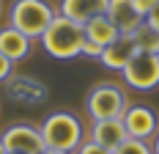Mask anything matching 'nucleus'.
Returning <instances> with one entry per match:
<instances>
[{
    "mask_svg": "<svg viewBox=\"0 0 159 154\" xmlns=\"http://www.w3.org/2000/svg\"><path fill=\"white\" fill-rule=\"evenodd\" d=\"M41 44L52 58L58 61H69L82 55V44H85V28L80 22H71L69 17L55 14V19L49 22V28L41 36Z\"/></svg>",
    "mask_w": 159,
    "mask_h": 154,
    "instance_id": "nucleus-1",
    "label": "nucleus"
},
{
    "mask_svg": "<svg viewBox=\"0 0 159 154\" xmlns=\"http://www.w3.org/2000/svg\"><path fill=\"white\" fill-rule=\"evenodd\" d=\"M41 129V138H44V146L52 149V152H77L80 143H82V124H80L77 116L71 113H52L44 118V124L39 127Z\"/></svg>",
    "mask_w": 159,
    "mask_h": 154,
    "instance_id": "nucleus-2",
    "label": "nucleus"
},
{
    "mask_svg": "<svg viewBox=\"0 0 159 154\" xmlns=\"http://www.w3.org/2000/svg\"><path fill=\"white\" fill-rule=\"evenodd\" d=\"M52 19H55V11L44 0H16L8 14L11 28L25 33L28 39H41Z\"/></svg>",
    "mask_w": 159,
    "mask_h": 154,
    "instance_id": "nucleus-3",
    "label": "nucleus"
},
{
    "mask_svg": "<svg viewBox=\"0 0 159 154\" xmlns=\"http://www.w3.org/2000/svg\"><path fill=\"white\" fill-rule=\"evenodd\" d=\"M88 116L93 121H107V118H121L126 105V94L121 91V85L115 83H99L91 88L88 99H85Z\"/></svg>",
    "mask_w": 159,
    "mask_h": 154,
    "instance_id": "nucleus-4",
    "label": "nucleus"
},
{
    "mask_svg": "<svg viewBox=\"0 0 159 154\" xmlns=\"http://www.w3.org/2000/svg\"><path fill=\"white\" fill-rule=\"evenodd\" d=\"M124 80L126 85L137 91H151L159 85V55L157 52H134V58L124 66Z\"/></svg>",
    "mask_w": 159,
    "mask_h": 154,
    "instance_id": "nucleus-5",
    "label": "nucleus"
},
{
    "mask_svg": "<svg viewBox=\"0 0 159 154\" xmlns=\"http://www.w3.org/2000/svg\"><path fill=\"white\" fill-rule=\"evenodd\" d=\"M0 143L6 152H14V154H41L47 149L44 138H41V129L33 124H11L0 135Z\"/></svg>",
    "mask_w": 159,
    "mask_h": 154,
    "instance_id": "nucleus-6",
    "label": "nucleus"
},
{
    "mask_svg": "<svg viewBox=\"0 0 159 154\" xmlns=\"http://www.w3.org/2000/svg\"><path fill=\"white\" fill-rule=\"evenodd\" d=\"M121 121L126 127L129 138L148 140L157 132V116H154V110L145 108V105H129V108L124 110V116H121Z\"/></svg>",
    "mask_w": 159,
    "mask_h": 154,
    "instance_id": "nucleus-7",
    "label": "nucleus"
},
{
    "mask_svg": "<svg viewBox=\"0 0 159 154\" xmlns=\"http://www.w3.org/2000/svg\"><path fill=\"white\" fill-rule=\"evenodd\" d=\"M107 17H110L112 25L118 28L121 36H132V33L145 22L143 17L137 14V8L132 6V0H110V6H107Z\"/></svg>",
    "mask_w": 159,
    "mask_h": 154,
    "instance_id": "nucleus-8",
    "label": "nucleus"
},
{
    "mask_svg": "<svg viewBox=\"0 0 159 154\" xmlns=\"http://www.w3.org/2000/svg\"><path fill=\"white\" fill-rule=\"evenodd\" d=\"M134 52H137V47L132 41V36H118L112 44H107L102 50L99 61L104 63L107 69H112V72H124V66L134 58Z\"/></svg>",
    "mask_w": 159,
    "mask_h": 154,
    "instance_id": "nucleus-9",
    "label": "nucleus"
},
{
    "mask_svg": "<svg viewBox=\"0 0 159 154\" xmlns=\"http://www.w3.org/2000/svg\"><path fill=\"white\" fill-rule=\"evenodd\" d=\"M107 6H110V0H61V14L69 17L71 22L85 25L93 17L107 14Z\"/></svg>",
    "mask_w": 159,
    "mask_h": 154,
    "instance_id": "nucleus-10",
    "label": "nucleus"
},
{
    "mask_svg": "<svg viewBox=\"0 0 159 154\" xmlns=\"http://www.w3.org/2000/svg\"><path fill=\"white\" fill-rule=\"evenodd\" d=\"M126 127L121 118H107V121H93V129H91V140L99 143V146H104V149H110L115 152L124 140H126Z\"/></svg>",
    "mask_w": 159,
    "mask_h": 154,
    "instance_id": "nucleus-11",
    "label": "nucleus"
},
{
    "mask_svg": "<svg viewBox=\"0 0 159 154\" xmlns=\"http://www.w3.org/2000/svg\"><path fill=\"white\" fill-rule=\"evenodd\" d=\"M30 41L33 39H28L25 33H19L16 28H11V25L0 31V52H3L8 61H14V63L30 55Z\"/></svg>",
    "mask_w": 159,
    "mask_h": 154,
    "instance_id": "nucleus-12",
    "label": "nucleus"
},
{
    "mask_svg": "<svg viewBox=\"0 0 159 154\" xmlns=\"http://www.w3.org/2000/svg\"><path fill=\"white\" fill-rule=\"evenodd\" d=\"M82 28H85V39H88V41H93L96 47H102V50H104L107 44H112V41L121 36L118 28L110 22V17H107V14L93 17V19H91V22H85Z\"/></svg>",
    "mask_w": 159,
    "mask_h": 154,
    "instance_id": "nucleus-13",
    "label": "nucleus"
},
{
    "mask_svg": "<svg viewBox=\"0 0 159 154\" xmlns=\"http://www.w3.org/2000/svg\"><path fill=\"white\" fill-rule=\"evenodd\" d=\"M132 41H134V47H137L140 52H157L159 55V33L151 31L145 22L132 33Z\"/></svg>",
    "mask_w": 159,
    "mask_h": 154,
    "instance_id": "nucleus-14",
    "label": "nucleus"
},
{
    "mask_svg": "<svg viewBox=\"0 0 159 154\" xmlns=\"http://www.w3.org/2000/svg\"><path fill=\"white\" fill-rule=\"evenodd\" d=\"M112 154H154V149L145 143V140H137V138H126Z\"/></svg>",
    "mask_w": 159,
    "mask_h": 154,
    "instance_id": "nucleus-15",
    "label": "nucleus"
},
{
    "mask_svg": "<svg viewBox=\"0 0 159 154\" xmlns=\"http://www.w3.org/2000/svg\"><path fill=\"white\" fill-rule=\"evenodd\" d=\"M74 154H112V152L104 149V146H99V143H93V140H82Z\"/></svg>",
    "mask_w": 159,
    "mask_h": 154,
    "instance_id": "nucleus-16",
    "label": "nucleus"
},
{
    "mask_svg": "<svg viewBox=\"0 0 159 154\" xmlns=\"http://www.w3.org/2000/svg\"><path fill=\"white\" fill-rule=\"evenodd\" d=\"M11 72H14V61H8V58L0 52V83H3V80H8Z\"/></svg>",
    "mask_w": 159,
    "mask_h": 154,
    "instance_id": "nucleus-17",
    "label": "nucleus"
},
{
    "mask_svg": "<svg viewBox=\"0 0 159 154\" xmlns=\"http://www.w3.org/2000/svg\"><path fill=\"white\" fill-rule=\"evenodd\" d=\"M157 3H159V0H132V6L137 8V14L143 17V19H145V14H148V11H151Z\"/></svg>",
    "mask_w": 159,
    "mask_h": 154,
    "instance_id": "nucleus-18",
    "label": "nucleus"
},
{
    "mask_svg": "<svg viewBox=\"0 0 159 154\" xmlns=\"http://www.w3.org/2000/svg\"><path fill=\"white\" fill-rule=\"evenodd\" d=\"M145 25H148L151 31H157V33H159V3L151 8V11H148V14H145Z\"/></svg>",
    "mask_w": 159,
    "mask_h": 154,
    "instance_id": "nucleus-19",
    "label": "nucleus"
},
{
    "mask_svg": "<svg viewBox=\"0 0 159 154\" xmlns=\"http://www.w3.org/2000/svg\"><path fill=\"white\" fill-rule=\"evenodd\" d=\"M82 55H88V58H99V55H102V47H96L93 41L85 39V44H82Z\"/></svg>",
    "mask_w": 159,
    "mask_h": 154,
    "instance_id": "nucleus-20",
    "label": "nucleus"
},
{
    "mask_svg": "<svg viewBox=\"0 0 159 154\" xmlns=\"http://www.w3.org/2000/svg\"><path fill=\"white\" fill-rule=\"evenodd\" d=\"M154 154H159V135H157V140H154Z\"/></svg>",
    "mask_w": 159,
    "mask_h": 154,
    "instance_id": "nucleus-21",
    "label": "nucleus"
},
{
    "mask_svg": "<svg viewBox=\"0 0 159 154\" xmlns=\"http://www.w3.org/2000/svg\"><path fill=\"white\" fill-rule=\"evenodd\" d=\"M41 154H66V152H52V149H44Z\"/></svg>",
    "mask_w": 159,
    "mask_h": 154,
    "instance_id": "nucleus-22",
    "label": "nucleus"
},
{
    "mask_svg": "<svg viewBox=\"0 0 159 154\" xmlns=\"http://www.w3.org/2000/svg\"><path fill=\"white\" fill-rule=\"evenodd\" d=\"M0 154H6V149H3V143H0Z\"/></svg>",
    "mask_w": 159,
    "mask_h": 154,
    "instance_id": "nucleus-23",
    "label": "nucleus"
},
{
    "mask_svg": "<svg viewBox=\"0 0 159 154\" xmlns=\"http://www.w3.org/2000/svg\"><path fill=\"white\" fill-rule=\"evenodd\" d=\"M6 154H14V152H6Z\"/></svg>",
    "mask_w": 159,
    "mask_h": 154,
    "instance_id": "nucleus-24",
    "label": "nucleus"
}]
</instances>
